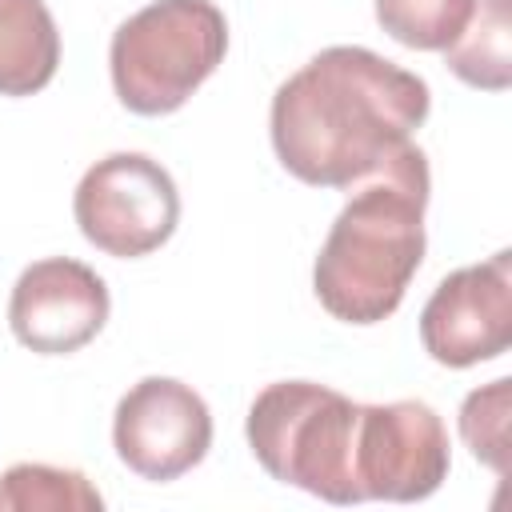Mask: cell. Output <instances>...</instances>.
<instances>
[{"mask_svg": "<svg viewBox=\"0 0 512 512\" xmlns=\"http://www.w3.org/2000/svg\"><path fill=\"white\" fill-rule=\"evenodd\" d=\"M428 84L360 44L316 52L272 96V148L316 188H352L428 120Z\"/></svg>", "mask_w": 512, "mask_h": 512, "instance_id": "6da1fadb", "label": "cell"}, {"mask_svg": "<svg viewBox=\"0 0 512 512\" xmlns=\"http://www.w3.org/2000/svg\"><path fill=\"white\" fill-rule=\"evenodd\" d=\"M428 188V156L412 140L348 188L312 268L316 300L336 320L380 324L400 308L424 260Z\"/></svg>", "mask_w": 512, "mask_h": 512, "instance_id": "7a4b0ae2", "label": "cell"}, {"mask_svg": "<svg viewBox=\"0 0 512 512\" xmlns=\"http://www.w3.org/2000/svg\"><path fill=\"white\" fill-rule=\"evenodd\" d=\"M360 404L312 380L268 384L248 408V448L260 468L328 504H360L356 484Z\"/></svg>", "mask_w": 512, "mask_h": 512, "instance_id": "3957f363", "label": "cell"}, {"mask_svg": "<svg viewBox=\"0 0 512 512\" xmlns=\"http://www.w3.org/2000/svg\"><path fill=\"white\" fill-rule=\"evenodd\" d=\"M228 20L212 0H152L112 32L108 68L136 116L176 112L224 60Z\"/></svg>", "mask_w": 512, "mask_h": 512, "instance_id": "277c9868", "label": "cell"}, {"mask_svg": "<svg viewBox=\"0 0 512 512\" xmlns=\"http://www.w3.org/2000/svg\"><path fill=\"white\" fill-rule=\"evenodd\" d=\"M72 216L88 244L116 260H136L176 232L180 192L160 160L144 152H112L80 176Z\"/></svg>", "mask_w": 512, "mask_h": 512, "instance_id": "5b68a950", "label": "cell"}, {"mask_svg": "<svg viewBox=\"0 0 512 512\" xmlns=\"http://www.w3.org/2000/svg\"><path fill=\"white\" fill-rule=\"evenodd\" d=\"M448 432L424 400L360 404L356 484L364 500H424L448 480Z\"/></svg>", "mask_w": 512, "mask_h": 512, "instance_id": "8992f818", "label": "cell"}, {"mask_svg": "<svg viewBox=\"0 0 512 512\" xmlns=\"http://www.w3.org/2000/svg\"><path fill=\"white\" fill-rule=\"evenodd\" d=\"M112 444L136 476L168 484L208 456L212 412L188 384L172 376H144L116 404Z\"/></svg>", "mask_w": 512, "mask_h": 512, "instance_id": "52a82bcc", "label": "cell"}, {"mask_svg": "<svg viewBox=\"0 0 512 512\" xmlns=\"http://www.w3.org/2000/svg\"><path fill=\"white\" fill-rule=\"evenodd\" d=\"M420 344L448 368L504 356L512 344V252L448 272L420 312Z\"/></svg>", "mask_w": 512, "mask_h": 512, "instance_id": "ba28073f", "label": "cell"}, {"mask_svg": "<svg viewBox=\"0 0 512 512\" xmlns=\"http://www.w3.org/2000/svg\"><path fill=\"white\" fill-rule=\"evenodd\" d=\"M108 284L72 256H48L20 272L8 300L12 336L40 356H68L108 320Z\"/></svg>", "mask_w": 512, "mask_h": 512, "instance_id": "9c48e42d", "label": "cell"}, {"mask_svg": "<svg viewBox=\"0 0 512 512\" xmlns=\"http://www.w3.org/2000/svg\"><path fill=\"white\" fill-rule=\"evenodd\" d=\"M60 68V32L44 0H0V96H32Z\"/></svg>", "mask_w": 512, "mask_h": 512, "instance_id": "30bf717a", "label": "cell"}, {"mask_svg": "<svg viewBox=\"0 0 512 512\" xmlns=\"http://www.w3.org/2000/svg\"><path fill=\"white\" fill-rule=\"evenodd\" d=\"M444 64L472 88L504 92L512 84V0H476L464 32L444 48Z\"/></svg>", "mask_w": 512, "mask_h": 512, "instance_id": "8fae6325", "label": "cell"}, {"mask_svg": "<svg viewBox=\"0 0 512 512\" xmlns=\"http://www.w3.org/2000/svg\"><path fill=\"white\" fill-rule=\"evenodd\" d=\"M104 496L76 468L12 464L0 476V512H100Z\"/></svg>", "mask_w": 512, "mask_h": 512, "instance_id": "7c38bea8", "label": "cell"}, {"mask_svg": "<svg viewBox=\"0 0 512 512\" xmlns=\"http://www.w3.org/2000/svg\"><path fill=\"white\" fill-rule=\"evenodd\" d=\"M476 0H376L380 28L420 52H444L468 24Z\"/></svg>", "mask_w": 512, "mask_h": 512, "instance_id": "4fadbf2b", "label": "cell"}, {"mask_svg": "<svg viewBox=\"0 0 512 512\" xmlns=\"http://www.w3.org/2000/svg\"><path fill=\"white\" fill-rule=\"evenodd\" d=\"M508 412H512V380H492L464 396L460 404V436L480 464L492 472H508Z\"/></svg>", "mask_w": 512, "mask_h": 512, "instance_id": "5bb4252c", "label": "cell"}]
</instances>
